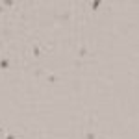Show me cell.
Segmentation results:
<instances>
[{
    "label": "cell",
    "mask_w": 139,
    "mask_h": 139,
    "mask_svg": "<svg viewBox=\"0 0 139 139\" xmlns=\"http://www.w3.org/2000/svg\"><path fill=\"white\" fill-rule=\"evenodd\" d=\"M7 67H9V61L7 59H2L0 61V69H7Z\"/></svg>",
    "instance_id": "1"
},
{
    "label": "cell",
    "mask_w": 139,
    "mask_h": 139,
    "mask_svg": "<svg viewBox=\"0 0 139 139\" xmlns=\"http://www.w3.org/2000/svg\"><path fill=\"white\" fill-rule=\"evenodd\" d=\"M34 56H35V58L41 56V48H39V46H34Z\"/></svg>",
    "instance_id": "2"
},
{
    "label": "cell",
    "mask_w": 139,
    "mask_h": 139,
    "mask_svg": "<svg viewBox=\"0 0 139 139\" xmlns=\"http://www.w3.org/2000/svg\"><path fill=\"white\" fill-rule=\"evenodd\" d=\"M78 54H80V58H85V56H87V48H80Z\"/></svg>",
    "instance_id": "3"
},
{
    "label": "cell",
    "mask_w": 139,
    "mask_h": 139,
    "mask_svg": "<svg viewBox=\"0 0 139 139\" xmlns=\"http://www.w3.org/2000/svg\"><path fill=\"white\" fill-rule=\"evenodd\" d=\"M46 80H48V82H50V83H54V82H56V80H58V78H56V76H54V74H50V76H48V78H46Z\"/></svg>",
    "instance_id": "4"
},
{
    "label": "cell",
    "mask_w": 139,
    "mask_h": 139,
    "mask_svg": "<svg viewBox=\"0 0 139 139\" xmlns=\"http://www.w3.org/2000/svg\"><path fill=\"white\" fill-rule=\"evenodd\" d=\"M85 137H87V139H97V137H95V133H87Z\"/></svg>",
    "instance_id": "5"
},
{
    "label": "cell",
    "mask_w": 139,
    "mask_h": 139,
    "mask_svg": "<svg viewBox=\"0 0 139 139\" xmlns=\"http://www.w3.org/2000/svg\"><path fill=\"white\" fill-rule=\"evenodd\" d=\"M6 139H15V135H7V137Z\"/></svg>",
    "instance_id": "6"
},
{
    "label": "cell",
    "mask_w": 139,
    "mask_h": 139,
    "mask_svg": "<svg viewBox=\"0 0 139 139\" xmlns=\"http://www.w3.org/2000/svg\"><path fill=\"white\" fill-rule=\"evenodd\" d=\"M0 135H2V128H0Z\"/></svg>",
    "instance_id": "7"
}]
</instances>
